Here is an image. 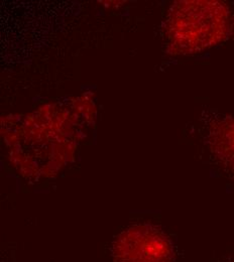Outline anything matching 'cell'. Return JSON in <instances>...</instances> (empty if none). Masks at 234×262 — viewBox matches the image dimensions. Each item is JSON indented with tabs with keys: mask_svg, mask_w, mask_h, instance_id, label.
<instances>
[{
	"mask_svg": "<svg viewBox=\"0 0 234 262\" xmlns=\"http://www.w3.org/2000/svg\"><path fill=\"white\" fill-rule=\"evenodd\" d=\"M229 28V11L219 1H178L166 20L168 50L175 55L199 53L219 43Z\"/></svg>",
	"mask_w": 234,
	"mask_h": 262,
	"instance_id": "1",
	"label": "cell"
},
{
	"mask_svg": "<svg viewBox=\"0 0 234 262\" xmlns=\"http://www.w3.org/2000/svg\"><path fill=\"white\" fill-rule=\"evenodd\" d=\"M225 125L222 130L216 132V144H221L216 146V150L222 152L224 159L231 161L234 165V122Z\"/></svg>",
	"mask_w": 234,
	"mask_h": 262,
	"instance_id": "3",
	"label": "cell"
},
{
	"mask_svg": "<svg viewBox=\"0 0 234 262\" xmlns=\"http://www.w3.org/2000/svg\"><path fill=\"white\" fill-rule=\"evenodd\" d=\"M110 252L114 262H172L175 255L167 234L152 223H137L120 232Z\"/></svg>",
	"mask_w": 234,
	"mask_h": 262,
	"instance_id": "2",
	"label": "cell"
}]
</instances>
